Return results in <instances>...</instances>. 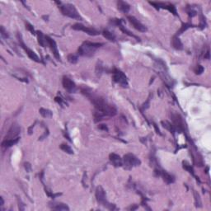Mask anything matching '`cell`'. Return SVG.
I'll return each mask as SVG.
<instances>
[{
  "mask_svg": "<svg viewBox=\"0 0 211 211\" xmlns=\"http://www.w3.org/2000/svg\"><path fill=\"white\" fill-rule=\"evenodd\" d=\"M82 93L88 97L89 100L92 102V104L95 106L97 111L101 113L102 116H114L117 113V110L114 106L111 105L106 101L105 99L102 98L100 96L95 95L91 89L89 88H82Z\"/></svg>",
  "mask_w": 211,
  "mask_h": 211,
  "instance_id": "obj_1",
  "label": "cell"
},
{
  "mask_svg": "<svg viewBox=\"0 0 211 211\" xmlns=\"http://www.w3.org/2000/svg\"><path fill=\"white\" fill-rule=\"evenodd\" d=\"M103 44L102 43H92L86 41L78 49V54L83 56L90 57L94 55V53L97 48L101 47Z\"/></svg>",
  "mask_w": 211,
  "mask_h": 211,
  "instance_id": "obj_2",
  "label": "cell"
},
{
  "mask_svg": "<svg viewBox=\"0 0 211 211\" xmlns=\"http://www.w3.org/2000/svg\"><path fill=\"white\" fill-rule=\"evenodd\" d=\"M60 8L61 12H62V13L64 16H67L69 18H74V19H77V20H81L82 19L79 13H77V9L75 8V7L73 4H62L60 7Z\"/></svg>",
  "mask_w": 211,
  "mask_h": 211,
  "instance_id": "obj_3",
  "label": "cell"
},
{
  "mask_svg": "<svg viewBox=\"0 0 211 211\" xmlns=\"http://www.w3.org/2000/svg\"><path fill=\"white\" fill-rule=\"evenodd\" d=\"M123 162L125 167L128 169L132 168L133 167L139 166L141 164L140 160L131 153H128V154H125L124 156Z\"/></svg>",
  "mask_w": 211,
  "mask_h": 211,
  "instance_id": "obj_4",
  "label": "cell"
},
{
  "mask_svg": "<svg viewBox=\"0 0 211 211\" xmlns=\"http://www.w3.org/2000/svg\"><path fill=\"white\" fill-rule=\"evenodd\" d=\"M21 133V127L17 123L13 124V125L8 130L5 139H18V135Z\"/></svg>",
  "mask_w": 211,
  "mask_h": 211,
  "instance_id": "obj_5",
  "label": "cell"
},
{
  "mask_svg": "<svg viewBox=\"0 0 211 211\" xmlns=\"http://www.w3.org/2000/svg\"><path fill=\"white\" fill-rule=\"evenodd\" d=\"M113 80L119 83L123 87L128 86V82H127L126 76L120 70H115L113 73Z\"/></svg>",
  "mask_w": 211,
  "mask_h": 211,
  "instance_id": "obj_6",
  "label": "cell"
},
{
  "mask_svg": "<svg viewBox=\"0 0 211 211\" xmlns=\"http://www.w3.org/2000/svg\"><path fill=\"white\" fill-rule=\"evenodd\" d=\"M72 28L76 31H82V32H86L87 34L90 35H97L99 34L98 31H97L94 28H90V27H85L81 23H75L74 25H73Z\"/></svg>",
  "mask_w": 211,
  "mask_h": 211,
  "instance_id": "obj_7",
  "label": "cell"
},
{
  "mask_svg": "<svg viewBox=\"0 0 211 211\" xmlns=\"http://www.w3.org/2000/svg\"><path fill=\"white\" fill-rule=\"evenodd\" d=\"M62 83H63L64 89L67 90L69 92L74 93V92H76V91H77V86H76V84L74 83V81H72L70 78H69L68 77H63Z\"/></svg>",
  "mask_w": 211,
  "mask_h": 211,
  "instance_id": "obj_8",
  "label": "cell"
},
{
  "mask_svg": "<svg viewBox=\"0 0 211 211\" xmlns=\"http://www.w3.org/2000/svg\"><path fill=\"white\" fill-rule=\"evenodd\" d=\"M127 19L129 20L130 24L132 25L134 28L138 30L139 32H145L147 31L146 27H145L144 25L142 24L140 21H139V20H137V19L134 18V17H133V16H128V17H127Z\"/></svg>",
  "mask_w": 211,
  "mask_h": 211,
  "instance_id": "obj_9",
  "label": "cell"
},
{
  "mask_svg": "<svg viewBox=\"0 0 211 211\" xmlns=\"http://www.w3.org/2000/svg\"><path fill=\"white\" fill-rule=\"evenodd\" d=\"M172 118H173L174 125H175L176 129L179 131H183L185 129V124H184V120H183L182 117L177 113H173Z\"/></svg>",
  "mask_w": 211,
  "mask_h": 211,
  "instance_id": "obj_10",
  "label": "cell"
},
{
  "mask_svg": "<svg viewBox=\"0 0 211 211\" xmlns=\"http://www.w3.org/2000/svg\"><path fill=\"white\" fill-rule=\"evenodd\" d=\"M46 44L50 47V49H51V50L53 51V54H54L55 57L58 60H60V54H59V51H58V48H57L55 41L53 39L50 38L49 36H46Z\"/></svg>",
  "mask_w": 211,
  "mask_h": 211,
  "instance_id": "obj_11",
  "label": "cell"
},
{
  "mask_svg": "<svg viewBox=\"0 0 211 211\" xmlns=\"http://www.w3.org/2000/svg\"><path fill=\"white\" fill-rule=\"evenodd\" d=\"M96 198L97 201H98L100 204L103 205H107L106 204V193L105 190H103L102 187H98L96 190Z\"/></svg>",
  "mask_w": 211,
  "mask_h": 211,
  "instance_id": "obj_12",
  "label": "cell"
},
{
  "mask_svg": "<svg viewBox=\"0 0 211 211\" xmlns=\"http://www.w3.org/2000/svg\"><path fill=\"white\" fill-rule=\"evenodd\" d=\"M18 37H19V41H20V44H21V47L25 49V51L27 52V55H28L32 60L35 61V62H40V59H39V57L35 55V53L34 52V51H32V49H30L29 48H27V46H25V44L23 43V41H22V40H21V35H20V36H19V35H18Z\"/></svg>",
  "mask_w": 211,
  "mask_h": 211,
  "instance_id": "obj_13",
  "label": "cell"
},
{
  "mask_svg": "<svg viewBox=\"0 0 211 211\" xmlns=\"http://www.w3.org/2000/svg\"><path fill=\"white\" fill-rule=\"evenodd\" d=\"M109 158L111 162H112V164L115 167H121L123 164V160L119 155L116 154V153H111Z\"/></svg>",
  "mask_w": 211,
  "mask_h": 211,
  "instance_id": "obj_14",
  "label": "cell"
},
{
  "mask_svg": "<svg viewBox=\"0 0 211 211\" xmlns=\"http://www.w3.org/2000/svg\"><path fill=\"white\" fill-rule=\"evenodd\" d=\"M50 207L55 210H69V208L68 207L67 204L63 203H54L50 204Z\"/></svg>",
  "mask_w": 211,
  "mask_h": 211,
  "instance_id": "obj_15",
  "label": "cell"
},
{
  "mask_svg": "<svg viewBox=\"0 0 211 211\" xmlns=\"http://www.w3.org/2000/svg\"><path fill=\"white\" fill-rule=\"evenodd\" d=\"M117 6H118V8L120 9L122 13H127L129 11H130V5L125 3V2H123V1H119L117 3Z\"/></svg>",
  "mask_w": 211,
  "mask_h": 211,
  "instance_id": "obj_16",
  "label": "cell"
},
{
  "mask_svg": "<svg viewBox=\"0 0 211 211\" xmlns=\"http://www.w3.org/2000/svg\"><path fill=\"white\" fill-rule=\"evenodd\" d=\"M172 45L176 49H182V43L181 42L180 39L177 36H173V40H172Z\"/></svg>",
  "mask_w": 211,
  "mask_h": 211,
  "instance_id": "obj_17",
  "label": "cell"
},
{
  "mask_svg": "<svg viewBox=\"0 0 211 211\" xmlns=\"http://www.w3.org/2000/svg\"><path fill=\"white\" fill-rule=\"evenodd\" d=\"M18 140H19V138L16 139H4L3 141V143H2V147H4V148H9L11 146L17 144Z\"/></svg>",
  "mask_w": 211,
  "mask_h": 211,
  "instance_id": "obj_18",
  "label": "cell"
},
{
  "mask_svg": "<svg viewBox=\"0 0 211 211\" xmlns=\"http://www.w3.org/2000/svg\"><path fill=\"white\" fill-rule=\"evenodd\" d=\"M159 174L162 176V178H163V180L165 181L166 182L168 183V184L174 182V181H175L174 177H173L172 175H170L169 173H166V172H162V173H160Z\"/></svg>",
  "mask_w": 211,
  "mask_h": 211,
  "instance_id": "obj_19",
  "label": "cell"
},
{
  "mask_svg": "<svg viewBox=\"0 0 211 211\" xmlns=\"http://www.w3.org/2000/svg\"><path fill=\"white\" fill-rule=\"evenodd\" d=\"M102 35L106 39L109 40L110 41H116V35H114L112 32H109L107 30H105L102 32Z\"/></svg>",
  "mask_w": 211,
  "mask_h": 211,
  "instance_id": "obj_20",
  "label": "cell"
},
{
  "mask_svg": "<svg viewBox=\"0 0 211 211\" xmlns=\"http://www.w3.org/2000/svg\"><path fill=\"white\" fill-rule=\"evenodd\" d=\"M39 112H40V114H41L43 117H45V118H49V117H51L53 115L51 111H49V110L48 109H45V108H41V109L39 110Z\"/></svg>",
  "mask_w": 211,
  "mask_h": 211,
  "instance_id": "obj_21",
  "label": "cell"
},
{
  "mask_svg": "<svg viewBox=\"0 0 211 211\" xmlns=\"http://www.w3.org/2000/svg\"><path fill=\"white\" fill-rule=\"evenodd\" d=\"M37 36H38V42L43 47L46 46V36H44L41 32H37Z\"/></svg>",
  "mask_w": 211,
  "mask_h": 211,
  "instance_id": "obj_22",
  "label": "cell"
},
{
  "mask_svg": "<svg viewBox=\"0 0 211 211\" xmlns=\"http://www.w3.org/2000/svg\"><path fill=\"white\" fill-rule=\"evenodd\" d=\"M60 148H61L63 152L67 153H69V154H73V153H74L73 149H72V148H71L68 144H62L61 145H60Z\"/></svg>",
  "mask_w": 211,
  "mask_h": 211,
  "instance_id": "obj_23",
  "label": "cell"
},
{
  "mask_svg": "<svg viewBox=\"0 0 211 211\" xmlns=\"http://www.w3.org/2000/svg\"><path fill=\"white\" fill-rule=\"evenodd\" d=\"M68 60L71 63H76L77 62V57L75 55H69L68 56Z\"/></svg>",
  "mask_w": 211,
  "mask_h": 211,
  "instance_id": "obj_24",
  "label": "cell"
},
{
  "mask_svg": "<svg viewBox=\"0 0 211 211\" xmlns=\"http://www.w3.org/2000/svg\"><path fill=\"white\" fill-rule=\"evenodd\" d=\"M162 126L164 127V128L167 129V130H170V131H173V127H172V125H171V124L168 123L167 121H162Z\"/></svg>",
  "mask_w": 211,
  "mask_h": 211,
  "instance_id": "obj_25",
  "label": "cell"
},
{
  "mask_svg": "<svg viewBox=\"0 0 211 211\" xmlns=\"http://www.w3.org/2000/svg\"><path fill=\"white\" fill-rule=\"evenodd\" d=\"M196 74H202L203 72H204V68L202 67L201 65H198L196 67Z\"/></svg>",
  "mask_w": 211,
  "mask_h": 211,
  "instance_id": "obj_26",
  "label": "cell"
},
{
  "mask_svg": "<svg viewBox=\"0 0 211 211\" xmlns=\"http://www.w3.org/2000/svg\"><path fill=\"white\" fill-rule=\"evenodd\" d=\"M26 28L27 29V30H29L30 32H32V34H35V31H34V28H33V27H32V25L30 24V23H26Z\"/></svg>",
  "mask_w": 211,
  "mask_h": 211,
  "instance_id": "obj_27",
  "label": "cell"
},
{
  "mask_svg": "<svg viewBox=\"0 0 211 211\" xmlns=\"http://www.w3.org/2000/svg\"><path fill=\"white\" fill-rule=\"evenodd\" d=\"M1 35H2V37H4V38H7V37H8L7 32H5V30H4V27H1Z\"/></svg>",
  "mask_w": 211,
  "mask_h": 211,
  "instance_id": "obj_28",
  "label": "cell"
},
{
  "mask_svg": "<svg viewBox=\"0 0 211 211\" xmlns=\"http://www.w3.org/2000/svg\"><path fill=\"white\" fill-rule=\"evenodd\" d=\"M190 24H188V23H186V24H184L182 26V27H181V29L180 30V32H179V33L178 34H181V32H184V31H186L187 28H189L190 27Z\"/></svg>",
  "mask_w": 211,
  "mask_h": 211,
  "instance_id": "obj_29",
  "label": "cell"
},
{
  "mask_svg": "<svg viewBox=\"0 0 211 211\" xmlns=\"http://www.w3.org/2000/svg\"><path fill=\"white\" fill-rule=\"evenodd\" d=\"M25 168L27 169V171L28 173L31 172V165L29 164L28 162H27H27L25 163Z\"/></svg>",
  "mask_w": 211,
  "mask_h": 211,
  "instance_id": "obj_30",
  "label": "cell"
},
{
  "mask_svg": "<svg viewBox=\"0 0 211 211\" xmlns=\"http://www.w3.org/2000/svg\"><path fill=\"white\" fill-rule=\"evenodd\" d=\"M99 129L105 130V131H108V128L106 126V125H101L99 126Z\"/></svg>",
  "mask_w": 211,
  "mask_h": 211,
  "instance_id": "obj_31",
  "label": "cell"
},
{
  "mask_svg": "<svg viewBox=\"0 0 211 211\" xmlns=\"http://www.w3.org/2000/svg\"><path fill=\"white\" fill-rule=\"evenodd\" d=\"M1 205H4V200H3V198H1Z\"/></svg>",
  "mask_w": 211,
  "mask_h": 211,
  "instance_id": "obj_32",
  "label": "cell"
}]
</instances>
